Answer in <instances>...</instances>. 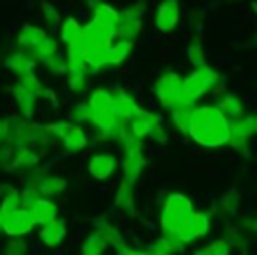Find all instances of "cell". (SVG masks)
<instances>
[{
  "mask_svg": "<svg viewBox=\"0 0 257 255\" xmlns=\"http://www.w3.org/2000/svg\"><path fill=\"white\" fill-rule=\"evenodd\" d=\"M141 30V14L137 8H124V10H118V18H116V24H114V36H118L120 40H128L133 42L137 38Z\"/></svg>",
  "mask_w": 257,
  "mask_h": 255,
  "instance_id": "obj_14",
  "label": "cell"
},
{
  "mask_svg": "<svg viewBox=\"0 0 257 255\" xmlns=\"http://www.w3.org/2000/svg\"><path fill=\"white\" fill-rule=\"evenodd\" d=\"M48 133L58 139L66 151L70 153H78V151H84L88 147V137L84 133L82 126L74 124V122H56V124H46Z\"/></svg>",
  "mask_w": 257,
  "mask_h": 255,
  "instance_id": "obj_8",
  "label": "cell"
},
{
  "mask_svg": "<svg viewBox=\"0 0 257 255\" xmlns=\"http://www.w3.org/2000/svg\"><path fill=\"white\" fill-rule=\"evenodd\" d=\"M159 116H161V114H157V112H149V110H145V108H141V106H139V108L128 116L126 124H128L131 133H133L137 139L145 141V139L149 137L151 126L155 124V120H157Z\"/></svg>",
  "mask_w": 257,
  "mask_h": 255,
  "instance_id": "obj_18",
  "label": "cell"
},
{
  "mask_svg": "<svg viewBox=\"0 0 257 255\" xmlns=\"http://www.w3.org/2000/svg\"><path fill=\"white\" fill-rule=\"evenodd\" d=\"M10 120H6V118H0V143H4L8 137H10Z\"/></svg>",
  "mask_w": 257,
  "mask_h": 255,
  "instance_id": "obj_43",
  "label": "cell"
},
{
  "mask_svg": "<svg viewBox=\"0 0 257 255\" xmlns=\"http://www.w3.org/2000/svg\"><path fill=\"white\" fill-rule=\"evenodd\" d=\"M181 20V6L179 0H161L155 10V26L161 32H171L177 28Z\"/></svg>",
  "mask_w": 257,
  "mask_h": 255,
  "instance_id": "obj_13",
  "label": "cell"
},
{
  "mask_svg": "<svg viewBox=\"0 0 257 255\" xmlns=\"http://www.w3.org/2000/svg\"><path fill=\"white\" fill-rule=\"evenodd\" d=\"M38 151H32L28 147H16L14 149V169L16 167H36L38 165Z\"/></svg>",
  "mask_w": 257,
  "mask_h": 255,
  "instance_id": "obj_31",
  "label": "cell"
},
{
  "mask_svg": "<svg viewBox=\"0 0 257 255\" xmlns=\"http://www.w3.org/2000/svg\"><path fill=\"white\" fill-rule=\"evenodd\" d=\"M2 255H28V243L22 237H10L2 247Z\"/></svg>",
  "mask_w": 257,
  "mask_h": 255,
  "instance_id": "obj_38",
  "label": "cell"
},
{
  "mask_svg": "<svg viewBox=\"0 0 257 255\" xmlns=\"http://www.w3.org/2000/svg\"><path fill=\"white\" fill-rule=\"evenodd\" d=\"M0 169L2 171L14 169V149H0Z\"/></svg>",
  "mask_w": 257,
  "mask_h": 255,
  "instance_id": "obj_42",
  "label": "cell"
},
{
  "mask_svg": "<svg viewBox=\"0 0 257 255\" xmlns=\"http://www.w3.org/2000/svg\"><path fill=\"white\" fill-rule=\"evenodd\" d=\"M257 131V120L253 114H241L239 118L229 122V147L235 151H245L249 145V139Z\"/></svg>",
  "mask_w": 257,
  "mask_h": 255,
  "instance_id": "obj_10",
  "label": "cell"
},
{
  "mask_svg": "<svg viewBox=\"0 0 257 255\" xmlns=\"http://www.w3.org/2000/svg\"><path fill=\"white\" fill-rule=\"evenodd\" d=\"M86 104L90 110V122L100 133V137L114 139L124 120L118 116V112L114 108L112 94L106 88H94L92 94L88 96Z\"/></svg>",
  "mask_w": 257,
  "mask_h": 255,
  "instance_id": "obj_2",
  "label": "cell"
},
{
  "mask_svg": "<svg viewBox=\"0 0 257 255\" xmlns=\"http://www.w3.org/2000/svg\"><path fill=\"white\" fill-rule=\"evenodd\" d=\"M4 64H6V68L12 70L14 74L26 76V74H30V72L34 70L36 60H34L28 52H24V50H14L12 54L6 56V62H4Z\"/></svg>",
  "mask_w": 257,
  "mask_h": 255,
  "instance_id": "obj_23",
  "label": "cell"
},
{
  "mask_svg": "<svg viewBox=\"0 0 257 255\" xmlns=\"http://www.w3.org/2000/svg\"><path fill=\"white\" fill-rule=\"evenodd\" d=\"M131 48H133V42H128V40H118V42H110L106 48H104V52L100 54V58H98V70H102V68H110V66H118V64H122L124 60H126V56L131 54Z\"/></svg>",
  "mask_w": 257,
  "mask_h": 255,
  "instance_id": "obj_16",
  "label": "cell"
},
{
  "mask_svg": "<svg viewBox=\"0 0 257 255\" xmlns=\"http://www.w3.org/2000/svg\"><path fill=\"white\" fill-rule=\"evenodd\" d=\"M40 14H42V20H44V24L48 26V30H56L58 26H60V14L56 12V8L48 2V0H42V4H40Z\"/></svg>",
  "mask_w": 257,
  "mask_h": 255,
  "instance_id": "obj_34",
  "label": "cell"
},
{
  "mask_svg": "<svg viewBox=\"0 0 257 255\" xmlns=\"http://www.w3.org/2000/svg\"><path fill=\"white\" fill-rule=\"evenodd\" d=\"M92 233H96V235L104 241L106 247H114V249H118V247L124 245V237H122L120 229H118L114 223H110V221L94 219V223H92Z\"/></svg>",
  "mask_w": 257,
  "mask_h": 255,
  "instance_id": "obj_21",
  "label": "cell"
},
{
  "mask_svg": "<svg viewBox=\"0 0 257 255\" xmlns=\"http://www.w3.org/2000/svg\"><path fill=\"white\" fill-rule=\"evenodd\" d=\"M133 251H135V249H131V247L122 245V247H118V249H116V255H133Z\"/></svg>",
  "mask_w": 257,
  "mask_h": 255,
  "instance_id": "obj_44",
  "label": "cell"
},
{
  "mask_svg": "<svg viewBox=\"0 0 257 255\" xmlns=\"http://www.w3.org/2000/svg\"><path fill=\"white\" fill-rule=\"evenodd\" d=\"M187 135L203 149H219L229 143V120L215 104L195 106Z\"/></svg>",
  "mask_w": 257,
  "mask_h": 255,
  "instance_id": "obj_1",
  "label": "cell"
},
{
  "mask_svg": "<svg viewBox=\"0 0 257 255\" xmlns=\"http://www.w3.org/2000/svg\"><path fill=\"white\" fill-rule=\"evenodd\" d=\"M118 169V159L110 153H94L88 163H86V171L92 179L96 181H106L114 175V171Z\"/></svg>",
  "mask_w": 257,
  "mask_h": 255,
  "instance_id": "obj_15",
  "label": "cell"
},
{
  "mask_svg": "<svg viewBox=\"0 0 257 255\" xmlns=\"http://www.w3.org/2000/svg\"><path fill=\"white\" fill-rule=\"evenodd\" d=\"M219 110H221V114L231 122V120H235V118H239L241 114H245V108H243V102L235 96V94H223L219 100H217V104H215Z\"/></svg>",
  "mask_w": 257,
  "mask_h": 255,
  "instance_id": "obj_27",
  "label": "cell"
},
{
  "mask_svg": "<svg viewBox=\"0 0 257 255\" xmlns=\"http://www.w3.org/2000/svg\"><path fill=\"white\" fill-rule=\"evenodd\" d=\"M68 72V86L70 90L74 92H84L86 86H88V70H82V68H74V70H66Z\"/></svg>",
  "mask_w": 257,
  "mask_h": 255,
  "instance_id": "obj_35",
  "label": "cell"
},
{
  "mask_svg": "<svg viewBox=\"0 0 257 255\" xmlns=\"http://www.w3.org/2000/svg\"><path fill=\"white\" fill-rule=\"evenodd\" d=\"M16 131V147H28L36 151V147L46 145L48 139L52 137L46 129V124H20Z\"/></svg>",
  "mask_w": 257,
  "mask_h": 255,
  "instance_id": "obj_12",
  "label": "cell"
},
{
  "mask_svg": "<svg viewBox=\"0 0 257 255\" xmlns=\"http://www.w3.org/2000/svg\"><path fill=\"white\" fill-rule=\"evenodd\" d=\"M112 100H114V108H116V112H118V116L122 118V120H128V116L139 108V104H137V100L124 90V88H114L112 92Z\"/></svg>",
  "mask_w": 257,
  "mask_h": 255,
  "instance_id": "obj_26",
  "label": "cell"
},
{
  "mask_svg": "<svg viewBox=\"0 0 257 255\" xmlns=\"http://www.w3.org/2000/svg\"><path fill=\"white\" fill-rule=\"evenodd\" d=\"M122 179L137 183V179L141 177L143 169H145V157H143V147L139 149H131L124 151V159H122Z\"/></svg>",
  "mask_w": 257,
  "mask_h": 255,
  "instance_id": "obj_20",
  "label": "cell"
},
{
  "mask_svg": "<svg viewBox=\"0 0 257 255\" xmlns=\"http://www.w3.org/2000/svg\"><path fill=\"white\" fill-rule=\"evenodd\" d=\"M133 255H149V253H147L145 249H141V251H137V249H135V251H133Z\"/></svg>",
  "mask_w": 257,
  "mask_h": 255,
  "instance_id": "obj_45",
  "label": "cell"
},
{
  "mask_svg": "<svg viewBox=\"0 0 257 255\" xmlns=\"http://www.w3.org/2000/svg\"><path fill=\"white\" fill-rule=\"evenodd\" d=\"M153 92H155L157 102L163 108H167V110H171L173 106L185 102V98H183V78L177 72H165V74H161L155 80Z\"/></svg>",
  "mask_w": 257,
  "mask_h": 255,
  "instance_id": "obj_7",
  "label": "cell"
},
{
  "mask_svg": "<svg viewBox=\"0 0 257 255\" xmlns=\"http://www.w3.org/2000/svg\"><path fill=\"white\" fill-rule=\"evenodd\" d=\"M30 217L34 221V227H42V225H48L52 223L54 219H58V207L52 199H46V197H38L32 205H30Z\"/></svg>",
  "mask_w": 257,
  "mask_h": 255,
  "instance_id": "obj_17",
  "label": "cell"
},
{
  "mask_svg": "<svg viewBox=\"0 0 257 255\" xmlns=\"http://www.w3.org/2000/svg\"><path fill=\"white\" fill-rule=\"evenodd\" d=\"M64 239H66V223L62 219H54L52 223L42 225L38 229V241L48 249L58 247Z\"/></svg>",
  "mask_w": 257,
  "mask_h": 255,
  "instance_id": "obj_19",
  "label": "cell"
},
{
  "mask_svg": "<svg viewBox=\"0 0 257 255\" xmlns=\"http://www.w3.org/2000/svg\"><path fill=\"white\" fill-rule=\"evenodd\" d=\"M116 18H118V10L108 6V4H96L94 6V12H92V22L100 24V26H106L110 30H114V24H116Z\"/></svg>",
  "mask_w": 257,
  "mask_h": 255,
  "instance_id": "obj_29",
  "label": "cell"
},
{
  "mask_svg": "<svg viewBox=\"0 0 257 255\" xmlns=\"http://www.w3.org/2000/svg\"><path fill=\"white\" fill-rule=\"evenodd\" d=\"M167 126H165V122H163V118L159 116L157 120H155V124L151 126V131H149V137L147 139H153L155 143H159V145H163L165 141H167Z\"/></svg>",
  "mask_w": 257,
  "mask_h": 255,
  "instance_id": "obj_40",
  "label": "cell"
},
{
  "mask_svg": "<svg viewBox=\"0 0 257 255\" xmlns=\"http://www.w3.org/2000/svg\"><path fill=\"white\" fill-rule=\"evenodd\" d=\"M34 229V221L30 217L28 209L18 207L16 211H12L0 225V231L8 237H24Z\"/></svg>",
  "mask_w": 257,
  "mask_h": 255,
  "instance_id": "obj_11",
  "label": "cell"
},
{
  "mask_svg": "<svg viewBox=\"0 0 257 255\" xmlns=\"http://www.w3.org/2000/svg\"><path fill=\"white\" fill-rule=\"evenodd\" d=\"M193 104H187V102H181L177 106H173L169 112H171V122L175 124V129H179L183 135H187V126H189V120H191V114H193Z\"/></svg>",
  "mask_w": 257,
  "mask_h": 255,
  "instance_id": "obj_28",
  "label": "cell"
},
{
  "mask_svg": "<svg viewBox=\"0 0 257 255\" xmlns=\"http://www.w3.org/2000/svg\"><path fill=\"white\" fill-rule=\"evenodd\" d=\"M183 249H185V245L179 241V237L175 233H163L157 241L147 245L145 251L149 255H175V253H181Z\"/></svg>",
  "mask_w": 257,
  "mask_h": 255,
  "instance_id": "obj_22",
  "label": "cell"
},
{
  "mask_svg": "<svg viewBox=\"0 0 257 255\" xmlns=\"http://www.w3.org/2000/svg\"><path fill=\"white\" fill-rule=\"evenodd\" d=\"M187 56H189V60H191V64H193L195 68L207 64V62H205V52H203V46H201L199 38H193V40L189 42V46H187Z\"/></svg>",
  "mask_w": 257,
  "mask_h": 255,
  "instance_id": "obj_37",
  "label": "cell"
},
{
  "mask_svg": "<svg viewBox=\"0 0 257 255\" xmlns=\"http://www.w3.org/2000/svg\"><path fill=\"white\" fill-rule=\"evenodd\" d=\"M60 38L62 42L68 46L76 40H80V34H82V26L76 22V18H66L64 22H60Z\"/></svg>",
  "mask_w": 257,
  "mask_h": 255,
  "instance_id": "obj_30",
  "label": "cell"
},
{
  "mask_svg": "<svg viewBox=\"0 0 257 255\" xmlns=\"http://www.w3.org/2000/svg\"><path fill=\"white\" fill-rule=\"evenodd\" d=\"M221 209L223 211H227V213H235L237 211V205H239V197H237V193H227V195H223L221 197Z\"/></svg>",
  "mask_w": 257,
  "mask_h": 255,
  "instance_id": "obj_41",
  "label": "cell"
},
{
  "mask_svg": "<svg viewBox=\"0 0 257 255\" xmlns=\"http://www.w3.org/2000/svg\"><path fill=\"white\" fill-rule=\"evenodd\" d=\"M16 42L20 44V50L28 52L36 62L40 58H44L46 54L58 50L56 48V40L42 28L32 26V24H24L16 36Z\"/></svg>",
  "mask_w": 257,
  "mask_h": 255,
  "instance_id": "obj_5",
  "label": "cell"
},
{
  "mask_svg": "<svg viewBox=\"0 0 257 255\" xmlns=\"http://www.w3.org/2000/svg\"><path fill=\"white\" fill-rule=\"evenodd\" d=\"M72 118H74V124H78V126L90 122V110H88L86 100L84 102H76L72 106Z\"/></svg>",
  "mask_w": 257,
  "mask_h": 255,
  "instance_id": "obj_39",
  "label": "cell"
},
{
  "mask_svg": "<svg viewBox=\"0 0 257 255\" xmlns=\"http://www.w3.org/2000/svg\"><path fill=\"white\" fill-rule=\"evenodd\" d=\"M135 185L137 183H131L124 179H120V183H118V189L114 195V205L124 213L135 211Z\"/></svg>",
  "mask_w": 257,
  "mask_h": 255,
  "instance_id": "obj_25",
  "label": "cell"
},
{
  "mask_svg": "<svg viewBox=\"0 0 257 255\" xmlns=\"http://www.w3.org/2000/svg\"><path fill=\"white\" fill-rule=\"evenodd\" d=\"M193 203L187 195L183 193H171L165 203H163V209H161V215H159V227L163 233H177L185 221L189 219V215L193 213Z\"/></svg>",
  "mask_w": 257,
  "mask_h": 255,
  "instance_id": "obj_4",
  "label": "cell"
},
{
  "mask_svg": "<svg viewBox=\"0 0 257 255\" xmlns=\"http://www.w3.org/2000/svg\"><path fill=\"white\" fill-rule=\"evenodd\" d=\"M223 82L221 74L211 68V66H199V68H193L185 78H183V98L187 104H193L199 102L207 92H213L219 88V84Z\"/></svg>",
  "mask_w": 257,
  "mask_h": 255,
  "instance_id": "obj_3",
  "label": "cell"
},
{
  "mask_svg": "<svg viewBox=\"0 0 257 255\" xmlns=\"http://www.w3.org/2000/svg\"><path fill=\"white\" fill-rule=\"evenodd\" d=\"M40 62H42L44 68H46L48 72H52V74H60V72L66 70V60H64V56H62L58 50H54V52L46 54L44 58H40Z\"/></svg>",
  "mask_w": 257,
  "mask_h": 255,
  "instance_id": "obj_32",
  "label": "cell"
},
{
  "mask_svg": "<svg viewBox=\"0 0 257 255\" xmlns=\"http://www.w3.org/2000/svg\"><path fill=\"white\" fill-rule=\"evenodd\" d=\"M14 100H16V106H18V112L24 116V118H30L34 114V108H36V100L44 94V86L40 84V80L30 72L26 76H20V80L16 82L14 86Z\"/></svg>",
  "mask_w": 257,
  "mask_h": 255,
  "instance_id": "obj_6",
  "label": "cell"
},
{
  "mask_svg": "<svg viewBox=\"0 0 257 255\" xmlns=\"http://www.w3.org/2000/svg\"><path fill=\"white\" fill-rule=\"evenodd\" d=\"M104 251H106V245L96 233H90L80 247V255H102Z\"/></svg>",
  "mask_w": 257,
  "mask_h": 255,
  "instance_id": "obj_33",
  "label": "cell"
},
{
  "mask_svg": "<svg viewBox=\"0 0 257 255\" xmlns=\"http://www.w3.org/2000/svg\"><path fill=\"white\" fill-rule=\"evenodd\" d=\"M195 255H231V245H227L225 239H215L201 249H197Z\"/></svg>",
  "mask_w": 257,
  "mask_h": 255,
  "instance_id": "obj_36",
  "label": "cell"
},
{
  "mask_svg": "<svg viewBox=\"0 0 257 255\" xmlns=\"http://www.w3.org/2000/svg\"><path fill=\"white\" fill-rule=\"evenodd\" d=\"M211 231V215L205 211H193L185 225L175 233L183 245H189L197 239H203Z\"/></svg>",
  "mask_w": 257,
  "mask_h": 255,
  "instance_id": "obj_9",
  "label": "cell"
},
{
  "mask_svg": "<svg viewBox=\"0 0 257 255\" xmlns=\"http://www.w3.org/2000/svg\"><path fill=\"white\" fill-rule=\"evenodd\" d=\"M66 189V181L58 175H48V173H42L40 175V181H38V195L40 197H46V199H52L56 195H60L62 191Z\"/></svg>",
  "mask_w": 257,
  "mask_h": 255,
  "instance_id": "obj_24",
  "label": "cell"
}]
</instances>
